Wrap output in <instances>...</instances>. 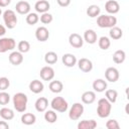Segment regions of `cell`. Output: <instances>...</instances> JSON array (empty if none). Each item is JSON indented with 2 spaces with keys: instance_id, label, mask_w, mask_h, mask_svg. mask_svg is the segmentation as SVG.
<instances>
[{
  "instance_id": "obj_15",
  "label": "cell",
  "mask_w": 129,
  "mask_h": 129,
  "mask_svg": "<svg viewBox=\"0 0 129 129\" xmlns=\"http://www.w3.org/2000/svg\"><path fill=\"white\" fill-rule=\"evenodd\" d=\"M86 42H88L89 44H94L97 42V39H98V36H97V33L95 30L93 29H87L85 32H84V38H83Z\"/></svg>"
},
{
  "instance_id": "obj_12",
  "label": "cell",
  "mask_w": 129,
  "mask_h": 129,
  "mask_svg": "<svg viewBox=\"0 0 129 129\" xmlns=\"http://www.w3.org/2000/svg\"><path fill=\"white\" fill-rule=\"evenodd\" d=\"M39 76L43 81H47L48 82V81H51L54 78V71H53V69L51 67L45 66L40 70Z\"/></svg>"
},
{
  "instance_id": "obj_41",
  "label": "cell",
  "mask_w": 129,
  "mask_h": 129,
  "mask_svg": "<svg viewBox=\"0 0 129 129\" xmlns=\"http://www.w3.org/2000/svg\"><path fill=\"white\" fill-rule=\"evenodd\" d=\"M11 0H0V7H6L10 4Z\"/></svg>"
},
{
  "instance_id": "obj_43",
  "label": "cell",
  "mask_w": 129,
  "mask_h": 129,
  "mask_svg": "<svg viewBox=\"0 0 129 129\" xmlns=\"http://www.w3.org/2000/svg\"><path fill=\"white\" fill-rule=\"evenodd\" d=\"M5 33H6V27L3 26L2 24H0V37L3 36Z\"/></svg>"
},
{
  "instance_id": "obj_20",
  "label": "cell",
  "mask_w": 129,
  "mask_h": 129,
  "mask_svg": "<svg viewBox=\"0 0 129 129\" xmlns=\"http://www.w3.org/2000/svg\"><path fill=\"white\" fill-rule=\"evenodd\" d=\"M43 88H44V86H43L42 82L39 80H33L29 83V90L34 94L41 93L43 91Z\"/></svg>"
},
{
  "instance_id": "obj_30",
  "label": "cell",
  "mask_w": 129,
  "mask_h": 129,
  "mask_svg": "<svg viewBox=\"0 0 129 129\" xmlns=\"http://www.w3.org/2000/svg\"><path fill=\"white\" fill-rule=\"evenodd\" d=\"M105 96H106V99H107L111 104H114V103L117 101L118 93H117L116 90L110 89V90H106V92H105Z\"/></svg>"
},
{
  "instance_id": "obj_23",
  "label": "cell",
  "mask_w": 129,
  "mask_h": 129,
  "mask_svg": "<svg viewBox=\"0 0 129 129\" xmlns=\"http://www.w3.org/2000/svg\"><path fill=\"white\" fill-rule=\"evenodd\" d=\"M97 127V122L95 120H83L78 124V129H95Z\"/></svg>"
},
{
  "instance_id": "obj_1",
  "label": "cell",
  "mask_w": 129,
  "mask_h": 129,
  "mask_svg": "<svg viewBox=\"0 0 129 129\" xmlns=\"http://www.w3.org/2000/svg\"><path fill=\"white\" fill-rule=\"evenodd\" d=\"M13 106L15 108V110L19 113H23L26 110L27 107V96L24 93H16L13 96Z\"/></svg>"
},
{
  "instance_id": "obj_29",
  "label": "cell",
  "mask_w": 129,
  "mask_h": 129,
  "mask_svg": "<svg viewBox=\"0 0 129 129\" xmlns=\"http://www.w3.org/2000/svg\"><path fill=\"white\" fill-rule=\"evenodd\" d=\"M109 35H110V37H111L112 39L117 40V39H120V38L122 37L123 31H122L121 28H119V27H117V26H113V27L110 28Z\"/></svg>"
},
{
  "instance_id": "obj_9",
  "label": "cell",
  "mask_w": 129,
  "mask_h": 129,
  "mask_svg": "<svg viewBox=\"0 0 129 129\" xmlns=\"http://www.w3.org/2000/svg\"><path fill=\"white\" fill-rule=\"evenodd\" d=\"M77 62H78L79 69H80L82 72H84V73H90V72L93 70V62H92L89 58L82 57V58H80Z\"/></svg>"
},
{
  "instance_id": "obj_37",
  "label": "cell",
  "mask_w": 129,
  "mask_h": 129,
  "mask_svg": "<svg viewBox=\"0 0 129 129\" xmlns=\"http://www.w3.org/2000/svg\"><path fill=\"white\" fill-rule=\"evenodd\" d=\"M10 101V95L4 91L0 92V105H7Z\"/></svg>"
},
{
  "instance_id": "obj_26",
  "label": "cell",
  "mask_w": 129,
  "mask_h": 129,
  "mask_svg": "<svg viewBox=\"0 0 129 129\" xmlns=\"http://www.w3.org/2000/svg\"><path fill=\"white\" fill-rule=\"evenodd\" d=\"M125 58H126V53H125V51L122 50V49L116 50V51L114 52V54H113V61H114L115 63L120 64V63L124 62Z\"/></svg>"
},
{
  "instance_id": "obj_39",
  "label": "cell",
  "mask_w": 129,
  "mask_h": 129,
  "mask_svg": "<svg viewBox=\"0 0 129 129\" xmlns=\"http://www.w3.org/2000/svg\"><path fill=\"white\" fill-rule=\"evenodd\" d=\"M106 127L108 129H119V124L115 119H110L106 122Z\"/></svg>"
},
{
  "instance_id": "obj_7",
  "label": "cell",
  "mask_w": 129,
  "mask_h": 129,
  "mask_svg": "<svg viewBox=\"0 0 129 129\" xmlns=\"http://www.w3.org/2000/svg\"><path fill=\"white\" fill-rule=\"evenodd\" d=\"M16 42L12 37H2L0 38V52H6L8 50L14 49Z\"/></svg>"
},
{
  "instance_id": "obj_40",
  "label": "cell",
  "mask_w": 129,
  "mask_h": 129,
  "mask_svg": "<svg viewBox=\"0 0 129 129\" xmlns=\"http://www.w3.org/2000/svg\"><path fill=\"white\" fill-rule=\"evenodd\" d=\"M56 2L60 7H68L71 4V0H56Z\"/></svg>"
},
{
  "instance_id": "obj_13",
  "label": "cell",
  "mask_w": 129,
  "mask_h": 129,
  "mask_svg": "<svg viewBox=\"0 0 129 129\" xmlns=\"http://www.w3.org/2000/svg\"><path fill=\"white\" fill-rule=\"evenodd\" d=\"M15 10L17 13H19L21 15L28 14L30 11V4L27 1H19L15 5Z\"/></svg>"
},
{
  "instance_id": "obj_14",
  "label": "cell",
  "mask_w": 129,
  "mask_h": 129,
  "mask_svg": "<svg viewBox=\"0 0 129 129\" xmlns=\"http://www.w3.org/2000/svg\"><path fill=\"white\" fill-rule=\"evenodd\" d=\"M105 9L110 14H116L120 10V5L116 0H108L105 4Z\"/></svg>"
},
{
  "instance_id": "obj_31",
  "label": "cell",
  "mask_w": 129,
  "mask_h": 129,
  "mask_svg": "<svg viewBox=\"0 0 129 129\" xmlns=\"http://www.w3.org/2000/svg\"><path fill=\"white\" fill-rule=\"evenodd\" d=\"M44 61L47 64H53L57 61V54L54 51H48L44 55Z\"/></svg>"
},
{
  "instance_id": "obj_33",
  "label": "cell",
  "mask_w": 129,
  "mask_h": 129,
  "mask_svg": "<svg viewBox=\"0 0 129 129\" xmlns=\"http://www.w3.org/2000/svg\"><path fill=\"white\" fill-rule=\"evenodd\" d=\"M98 44H99V47L101 49L106 50V49H108L110 47L111 41H110L109 37H107V36H101L99 38V40H98Z\"/></svg>"
},
{
  "instance_id": "obj_3",
  "label": "cell",
  "mask_w": 129,
  "mask_h": 129,
  "mask_svg": "<svg viewBox=\"0 0 129 129\" xmlns=\"http://www.w3.org/2000/svg\"><path fill=\"white\" fill-rule=\"evenodd\" d=\"M117 18L113 15H99L97 18V24L101 28H111L116 26Z\"/></svg>"
},
{
  "instance_id": "obj_44",
  "label": "cell",
  "mask_w": 129,
  "mask_h": 129,
  "mask_svg": "<svg viewBox=\"0 0 129 129\" xmlns=\"http://www.w3.org/2000/svg\"><path fill=\"white\" fill-rule=\"evenodd\" d=\"M2 14V11H1V8H0V15Z\"/></svg>"
},
{
  "instance_id": "obj_17",
  "label": "cell",
  "mask_w": 129,
  "mask_h": 129,
  "mask_svg": "<svg viewBox=\"0 0 129 129\" xmlns=\"http://www.w3.org/2000/svg\"><path fill=\"white\" fill-rule=\"evenodd\" d=\"M8 59L10 61L11 64L13 66H19L22 61H23V55L20 51H12L9 56H8Z\"/></svg>"
},
{
  "instance_id": "obj_10",
  "label": "cell",
  "mask_w": 129,
  "mask_h": 129,
  "mask_svg": "<svg viewBox=\"0 0 129 129\" xmlns=\"http://www.w3.org/2000/svg\"><path fill=\"white\" fill-rule=\"evenodd\" d=\"M105 78L107 81L111 83H115L119 79V71L116 68L110 67L105 71Z\"/></svg>"
},
{
  "instance_id": "obj_11",
  "label": "cell",
  "mask_w": 129,
  "mask_h": 129,
  "mask_svg": "<svg viewBox=\"0 0 129 129\" xmlns=\"http://www.w3.org/2000/svg\"><path fill=\"white\" fill-rule=\"evenodd\" d=\"M35 37H36V39L38 41H41V42L46 41L48 39V37H49V31H48V29L46 27H44V26L37 27L36 30H35Z\"/></svg>"
},
{
  "instance_id": "obj_5",
  "label": "cell",
  "mask_w": 129,
  "mask_h": 129,
  "mask_svg": "<svg viewBox=\"0 0 129 129\" xmlns=\"http://www.w3.org/2000/svg\"><path fill=\"white\" fill-rule=\"evenodd\" d=\"M50 106L52 108V110L60 112V113H64L68 108H69V104L68 102L62 98V97H55L51 100L50 102Z\"/></svg>"
},
{
  "instance_id": "obj_36",
  "label": "cell",
  "mask_w": 129,
  "mask_h": 129,
  "mask_svg": "<svg viewBox=\"0 0 129 129\" xmlns=\"http://www.w3.org/2000/svg\"><path fill=\"white\" fill-rule=\"evenodd\" d=\"M53 20V17L50 13L48 12H44V13H41V16H40V21L43 23V24H49L51 21Z\"/></svg>"
},
{
  "instance_id": "obj_19",
  "label": "cell",
  "mask_w": 129,
  "mask_h": 129,
  "mask_svg": "<svg viewBox=\"0 0 129 129\" xmlns=\"http://www.w3.org/2000/svg\"><path fill=\"white\" fill-rule=\"evenodd\" d=\"M34 8H35L36 12H38V13H44V12H47L49 10L50 4L46 0H38L35 3Z\"/></svg>"
},
{
  "instance_id": "obj_6",
  "label": "cell",
  "mask_w": 129,
  "mask_h": 129,
  "mask_svg": "<svg viewBox=\"0 0 129 129\" xmlns=\"http://www.w3.org/2000/svg\"><path fill=\"white\" fill-rule=\"evenodd\" d=\"M83 113H84V106L81 103H75V104H73V106L70 109L69 117L71 120L76 121L81 118Z\"/></svg>"
},
{
  "instance_id": "obj_24",
  "label": "cell",
  "mask_w": 129,
  "mask_h": 129,
  "mask_svg": "<svg viewBox=\"0 0 129 129\" xmlns=\"http://www.w3.org/2000/svg\"><path fill=\"white\" fill-rule=\"evenodd\" d=\"M48 88L50 90V92L52 93H55V94H58L62 91L63 89V85L60 81H51L48 85Z\"/></svg>"
},
{
  "instance_id": "obj_21",
  "label": "cell",
  "mask_w": 129,
  "mask_h": 129,
  "mask_svg": "<svg viewBox=\"0 0 129 129\" xmlns=\"http://www.w3.org/2000/svg\"><path fill=\"white\" fill-rule=\"evenodd\" d=\"M93 89L97 93H102L107 89V83L103 79H97L93 83Z\"/></svg>"
},
{
  "instance_id": "obj_22",
  "label": "cell",
  "mask_w": 129,
  "mask_h": 129,
  "mask_svg": "<svg viewBox=\"0 0 129 129\" xmlns=\"http://www.w3.org/2000/svg\"><path fill=\"white\" fill-rule=\"evenodd\" d=\"M81 99H82V102L84 104H88V105L89 104H92L96 100V93L93 92V91L84 92L83 95H82V97H81Z\"/></svg>"
},
{
  "instance_id": "obj_38",
  "label": "cell",
  "mask_w": 129,
  "mask_h": 129,
  "mask_svg": "<svg viewBox=\"0 0 129 129\" xmlns=\"http://www.w3.org/2000/svg\"><path fill=\"white\" fill-rule=\"evenodd\" d=\"M9 86H10V82H9L8 78H6V77H1V78H0V91H5V90H7Z\"/></svg>"
},
{
  "instance_id": "obj_16",
  "label": "cell",
  "mask_w": 129,
  "mask_h": 129,
  "mask_svg": "<svg viewBox=\"0 0 129 129\" xmlns=\"http://www.w3.org/2000/svg\"><path fill=\"white\" fill-rule=\"evenodd\" d=\"M34 107H35V110L37 112H45L47 107H48V100L44 97H40L38 98L36 101H35V104H34Z\"/></svg>"
},
{
  "instance_id": "obj_42",
  "label": "cell",
  "mask_w": 129,
  "mask_h": 129,
  "mask_svg": "<svg viewBox=\"0 0 129 129\" xmlns=\"http://www.w3.org/2000/svg\"><path fill=\"white\" fill-rule=\"evenodd\" d=\"M9 125L5 121H0V129H8Z\"/></svg>"
},
{
  "instance_id": "obj_18",
  "label": "cell",
  "mask_w": 129,
  "mask_h": 129,
  "mask_svg": "<svg viewBox=\"0 0 129 129\" xmlns=\"http://www.w3.org/2000/svg\"><path fill=\"white\" fill-rule=\"evenodd\" d=\"M62 63L68 68H73L77 63V57L73 53H64L61 57Z\"/></svg>"
},
{
  "instance_id": "obj_2",
  "label": "cell",
  "mask_w": 129,
  "mask_h": 129,
  "mask_svg": "<svg viewBox=\"0 0 129 129\" xmlns=\"http://www.w3.org/2000/svg\"><path fill=\"white\" fill-rule=\"evenodd\" d=\"M111 110H112V104L106 98H101L98 101L97 114L100 118H107L111 114Z\"/></svg>"
},
{
  "instance_id": "obj_35",
  "label": "cell",
  "mask_w": 129,
  "mask_h": 129,
  "mask_svg": "<svg viewBox=\"0 0 129 129\" xmlns=\"http://www.w3.org/2000/svg\"><path fill=\"white\" fill-rule=\"evenodd\" d=\"M26 23L29 24V25H34L38 22L39 20V17L36 13H28L27 16H26Z\"/></svg>"
},
{
  "instance_id": "obj_34",
  "label": "cell",
  "mask_w": 129,
  "mask_h": 129,
  "mask_svg": "<svg viewBox=\"0 0 129 129\" xmlns=\"http://www.w3.org/2000/svg\"><path fill=\"white\" fill-rule=\"evenodd\" d=\"M17 47H18V51H20L21 53H26L30 49V43L27 40H21L18 42Z\"/></svg>"
},
{
  "instance_id": "obj_32",
  "label": "cell",
  "mask_w": 129,
  "mask_h": 129,
  "mask_svg": "<svg viewBox=\"0 0 129 129\" xmlns=\"http://www.w3.org/2000/svg\"><path fill=\"white\" fill-rule=\"evenodd\" d=\"M44 120L47 123H54L57 120V115L54 112V110H48L44 113Z\"/></svg>"
},
{
  "instance_id": "obj_25",
  "label": "cell",
  "mask_w": 129,
  "mask_h": 129,
  "mask_svg": "<svg viewBox=\"0 0 129 129\" xmlns=\"http://www.w3.org/2000/svg\"><path fill=\"white\" fill-rule=\"evenodd\" d=\"M36 121V117L32 113H24L21 116V122L24 125H32Z\"/></svg>"
},
{
  "instance_id": "obj_8",
  "label": "cell",
  "mask_w": 129,
  "mask_h": 129,
  "mask_svg": "<svg viewBox=\"0 0 129 129\" xmlns=\"http://www.w3.org/2000/svg\"><path fill=\"white\" fill-rule=\"evenodd\" d=\"M70 44L75 48H81L84 44V39L79 33H72L69 36Z\"/></svg>"
},
{
  "instance_id": "obj_4",
  "label": "cell",
  "mask_w": 129,
  "mask_h": 129,
  "mask_svg": "<svg viewBox=\"0 0 129 129\" xmlns=\"http://www.w3.org/2000/svg\"><path fill=\"white\" fill-rule=\"evenodd\" d=\"M3 20L5 23V26L8 29H13L17 24V17L13 10L7 9L3 13Z\"/></svg>"
},
{
  "instance_id": "obj_27",
  "label": "cell",
  "mask_w": 129,
  "mask_h": 129,
  "mask_svg": "<svg viewBox=\"0 0 129 129\" xmlns=\"http://www.w3.org/2000/svg\"><path fill=\"white\" fill-rule=\"evenodd\" d=\"M100 12H101V9L98 5H90L88 8H87V15L91 18H94V17H97L100 15Z\"/></svg>"
},
{
  "instance_id": "obj_28",
  "label": "cell",
  "mask_w": 129,
  "mask_h": 129,
  "mask_svg": "<svg viewBox=\"0 0 129 129\" xmlns=\"http://www.w3.org/2000/svg\"><path fill=\"white\" fill-rule=\"evenodd\" d=\"M0 116L2 119L9 121V120H12L14 118V112H13V110H11L9 108L4 107L0 110Z\"/></svg>"
}]
</instances>
